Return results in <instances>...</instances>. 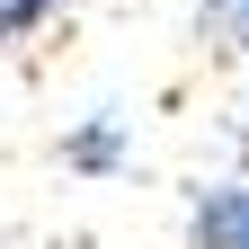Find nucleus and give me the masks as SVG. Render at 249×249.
<instances>
[{"label": "nucleus", "instance_id": "f257e3e1", "mask_svg": "<svg viewBox=\"0 0 249 249\" xmlns=\"http://www.w3.org/2000/svg\"><path fill=\"white\" fill-rule=\"evenodd\" d=\"M187 240L196 249H249V178L213 187V196L196 205V223H187Z\"/></svg>", "mask_w": 249, "mask_h": 249}, {"label": "nucleus", "instance_id": "7ed1b4c3", "mask_svg": "<svg viewBox=\"0 0 249 249\" xmlns=\"http://www.w3.org/2000/svg\"><path fill=\"white\" fill-rule=\"evenodd\" d=\"M116 160H124V142L107 134V124H98V134H80V142H71V169H116Z\"/></svg>", "mask_w": 249, "mask_h": 249}, {"label": "nucleus", "instance_id": "20e7f679", "mask_svg": "<svg viewBox=\"0 0 249 249\" xmlns=\"http://www.w3.org/2000/svg\"><path fill=\"white\" fill-rule=\"evenodd\" d=\"M205 18L223 27V36H249V0H205Z\"/></svg>", "mask_w": 249, "mask_h": 249}, {"label": "nucleus", "instance_id": "f03ea898", "mask_svg": "<svg viewBox=\"0 0 249 249\" xmlns=\"http://www.w3.org/2000/svg\"><path fill=\"white\" fill-rule=\"evenodd\" d=\"M53 18V0H0V45H18L27 27H45Z\"/></svg>", "mask_w": 249, "mask_h": 249}]
</instances>
